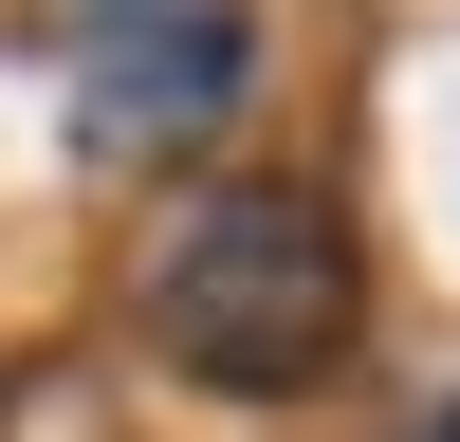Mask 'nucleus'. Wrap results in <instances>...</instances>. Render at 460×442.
Here are the masks:
<instances>
[{
  "label": "nucleus",
  "instance_id": "obj_1",
  "mask_svg": "<svg viewBox=\"0 0 460 442\" xmlns=\"http://www.w3.org/2000/svg\"><path fill=\"white\" fill-rule=\"evenodd\" d=\"M350 332H368V240H350V203L295 184V166L203 184V203L147 240V350H166L184 387H221V405L332 387Z\"/></svg>",
  "mask_w": 460,
  "mask_h": 442
},
{
  "label": "nucleus",
  "instance_id": "obj_2",
  "mask_svg": "<svg viewBox=\"0 0 460 442\" xmlns=\"http://www.w3.org/2000/svg\"><path fill=\"white\" fill-rule=\"evenodd\" d=\"M240 74H258L240 0H93V37H74V129H93L111 166H147V147H203L221 110H240Z\"/></svg>",
  "mask_w": 460,
  "mask_h": 442
},
{
  "label": "nucleus",
  "instance_id": "obj_3",
  "mask_svg": "<svg viewBox=\"0 0 460 442\" xmlns=\"http://www.w3.org/2000/svg\"><path fill=\"white\" fill-rule=\"evenodd\" d=\"M424 442H460V405H442V424H424Z\"/></svg>",
  "mask_w": 460,
  "mask_h": 442
}]
</instances>
